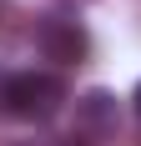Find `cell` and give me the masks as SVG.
I'll return each instance as SVG.
<instances>
[{
	"instance_id": "cell-2",
	"label": "cell",
	"mask_w": 141,
	"mask_h": 146,
	"mask_svg": "<svg viewBox=\"0 0 141 146\" xmlns=\"http://www.w3.org/2000/svg\"><path fill=\"white\" fill-rule=\"evenodd\" d=\"M35 45H41L45 60H56V66H81L91 56V35H86L81 20H66V15H51L35 25Z\"/></svg>"
},
{
	"instance_id": "cell-3",
	"label": "cell",
	"mask_w": 141,
	"mask_h": 146,
	"mask_svg": "<svg viewBox=\"0 0 141 146\" xmlns=\"http://www.w3.org/2000/svg\"><path fill=\"white\" fill-rule=\"evenodd\" d=\"M116 126H121V106L106 86H91L76 96V131L81 136L101 141V136H116Z\"/></svg>"
},
{
	"instance_id": "cell-1",
	"label": "cell",
	"mask_w": 141,
	"mask_h": 146,
	"mask_svg": "<svg viewBox=\"0 0 141 146\" xmlns=\"http://www.w3.org/2000/svg\"><path fill=\"white\" fill-rule=\"evenodd\" d=\"M66 101H70V91L56 71H15L10 76V116H20V121H51L66 111Z\"/></svg>"
},
{
	"instance_id": "cell-4",
	"label": "cell",
	"mask_w": 141,
	"mask_h": 146,
	"mask_svg": "<svg viewBox=\"0 0 141 146\" xmlns=\"http://www.w3.org/2000/svg\"><path fill=\"white\" fill-rule=\"evenodd\" d=\"M0 116H10V76H0Z\"/></svg>"
},
{
	"instance_id": "cell-5",
	"label": "cell",
	"mask_w": 141,
	"mask_h": 146,
	"mask_svg": "<svg viewBox=\"0 0 141 146\" xmlns=\"http://www.w3.org/2000/svg\"><path fill=\"white\" fill-rule=\"evenodd\" d=\"M131 106H136V121H141V86H136V96H131Z\"/></svg>"
}]
</instances>
